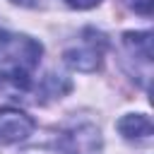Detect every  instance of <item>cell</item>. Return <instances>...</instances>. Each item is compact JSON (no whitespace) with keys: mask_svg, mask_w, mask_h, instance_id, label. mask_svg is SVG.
<instances>
[{"mask_svg":"<svg viewBox=\"0 0 154 154\" xmlns=\"http://www.w3.org/2000/svg\"><path fill=\"white\" fill-rule=\"evenodd\" d=\"M123 43L132 58H140L144 65H149V60H152V34L149 31H137V34L130 31V34H125Z\"/></svg>","mask_w":154,"mask_h":154,"instance_id":"6","label":"cell"},{"mask_svg":"<svg viewBox=\"0 0 154 154\" xmlns=\"http://www.w3.org/2000/svg\"><path fill=\"white\" fill-rule=\"evenodd\" d=\"M118 130L125 140H147L152 135V120L142 113H130L118 120Z\"/></svg>","mask_w":154,"mask_h":154,"instance_id":"5","label":"cell"},{"mask_svg":"<svg viewBox=\"0 0 154 154\" xmlns=\"http://www.w3.org/2000/svg\"><path fill=\"white\" fill-rule=\"evenodd\" d=\"M34 120L19 108H0V144H14L34 132Z\"/></svg>","mask_w":154,"mask_h":154,"instance_id":"3","label":"cell"},{"mask_svg":"<svg viewBox=\"0 0 154 154\" xmlns=\"http://www.w3.org/2000/svg\"><path fill=\"white\" fill-rule=\"evenodd\" d=\"M70 7H77V10H89V7H94V5H99L101 0H65Z\"/></svg>","mask_w":154,"mask_h":154,"instance_id":"8","label":"cell"},{"mask_svg":"<svg viewBox=\"0 0 154 154\" xmlns=\"http://www.w3.org/2000/svg\"><path fill=\"white\" fill-rule=\"evenodd\" d=\"M99 130L91 128V125H79V128H72L67 132H63V140H60V149L65 154H96L99 152Z\"/></svg>","mask_w":154,"mask_h":154,"instance_id":"4","label":"cell"},{"mask_svg":"<svg viewBox=\"0 0 154 154\" xmlns=\"http://www.w3.org/2000/svg\"><path fill=\"white\" fill-rule=\"evenodd\" d=\"M103 51H106L103 34H99L96 29H84L79 34L77 43L65 51V63L70 67H75V70L91 72V70L99 67V63L103 58Z\"/></svg>","mask_w":154,"mask_h":154,"instance_id":"2","label":"cell"},{"mask_svg":"<svg viewBox=\"0 0 154 154\" xmlns=\"http://www.w3.org/2000/svg\"><path fill=\"white\" fill-rule=\"evenodd\" d=\"M125 5H128L130 10H135V12L144 14V17H149V14H152V0H125Z\"/></svg>","mask_w":154,"mask_h":154,"instance_id":"7","label":"cell"},{"mask_svg":"<svg viewBox=\"0 0 154 154\" xmlns=\"http://www.w3.org/2000/svg\"><path fill=\"white\" fill-rule=\"evenodd\" d=\"M41 43L24 34L0 29V87L10 96H24L34 87V70L41 63Z\"/></svg>","mask_w":154,"mask_h":154,"instance_id":"1","label":"cell"},{"mask_svg":"<svg viewBox=\"0 0 154 154\" xmlns=\"http://www.w3.org/2000/svg\"><path fill=\"white\" fill-rule=\"evenodd\" d=\"M12 2H19V5H31V0H12Z\"/></svg>","mask_w":154,"mask_h":154,"instance_id":"9","label":"cell"}]
</instances>
